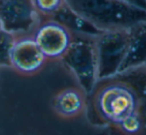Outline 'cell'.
Wrapping results in <instances>:
<instances>
[{
	"label": "cell",
	"mask_w": 146,
	"mask_h": 135,
	"mask_svg": "<svg viewBox=\"0 0 146 135\" xmlns=\"http://www.w3.org/2000/svg\"><path fill=\"white\" fill-rule=\"evenodd\" d=\"M0 28H1V25H0Z\"/></svg>",
	"instance_id": "2e32d148"
},
{
	"label": "cell",
	"mask_w": 146,
	"mask_h": 135,
	"mask_svg": "<svg viewBox=\"0 0 146 135\" xmlns=\"http://www.w3.org/2000/svg\"><path fill=\"white\" fill-rule=\"evenodd\" d=\"M142 100L130 81L122 73L100 78L87 95L89 119L97 125L114 127L139 109Z\"/></svg>",
	"instance_id": "6da1fadb"
},
{
	"label": "cell",
	"mask_w": 146,
	"mask_h": 135,
	"mask_svg": "<svg viewBox=\"0 0 146 135\" xmlns=\"http://www.w3.org/2000/svg\"><path fill=\"white\" fill-rule=\"evenodd\" d=\"M33 39L48 61H60L73 39V32L54 18H43L35 28Z\"/></svg>",
	"instance_id": "8992f818"
},
{
	"label": "cell",
	"mask_w": 146,
	"mask_h": 135,
	"mask_svg": "<svg viewBox=\"0 0 146 135\" xmlns=\"http://www.w3.org/2000/svg\"><path fill=\"white\" fill-rule=\"evenodd\" d=\"M129 29L102 31L96 36L98 79L119 72L129 44Z\"/></svg>",
	"instance_id": "277c9868"
},
{
	"label": "cell",
	"mask_w": 146,
	"mask_h": 135,
	"mask_svg": "<svg viewBox=\"0 0 146 135\" xmlns=\"http://www.w3.org/2000/svg\"><path fill=\"white\" fill-rule=\"evenodd\" d=\"M41 19L52 18L65 4L66 0H32Z\"/></svg>",
	"instance_id": "4fadbf2b"
},
{
	"label": "cell",
	"mask_w": 146,
	"mask_h": 135,
	"mask_svg": "<svg viewBox=\"0 0 146 135\" xmlns=\"http://www.w3.org/2000/svg\"><path fill=\"white\" fill-rule=\"evenodd\" d=\"M16 37L12 33L0 28V68H10V56Z\"/></svg>",
	"instance_id": "7c38bea8"
},
{
	"label": "cell",
	"mask_w": 146,
	"mask_h": 135,
	"mask_svg": "<svg viewBox=\"0 0 146 135\" xmlns=\"http://www.w3.org/2000/svg\"><path fill=\"white\" fill-rule=\"evenodd\" d=\"M96 36L97 34L73 33L70 46L60 60L87 95L98 80Z\"/></svg>",
	"instance_id": "3957f363"
},
{
	"label": "cell",
	"mask_w": 146,
	"mask_h": 135,
	"mask_svg": "<svg viewBox=\"0 0 146 135\" xmlns=\"http://www.w3.org/2000/svg\"><path fill=\"white\" fill-rule=\"evenodd\" d=\"M67 26L73 33H86V34H98L100 31L94 28L91 24L78 16L73 10H71L66 4L52 17Z\"/></svg>",
	"instance_id": "30bf717a"
},
{
	"label": "cell",
	"mask_w": 146,
	"mask_h": 135,
	"mask_svg": "<svg viewBox=\"0 0 146 135\" xmlns=\"http://www.w3.org/2000/svg\"><path fill=\"white\" fill-rule=\"evenodd\" d=\"M114 128L124 134H142L143 133V121L139 111L131 113L114 125Z\"/></svg>",
	"instance_id": "8fae6325"
},
{
	"label": "cell",
	"mask_w": 146,
	"mask_h": 135,
	"mask_svg": "<svg viewBox=\"0 0 146 135\" xmlns=\"http://www.w3.org/2000/svg\"><path fill=\"white\" fill-rule=\"evenodd\" d=\"M138 111H139L140 116L143 121V133H146V100L141 102Z\"/></svg>",
	"instance_id": "5bb4252c"
},
{
	"label": "cell",
	"mask_w": 146,
	"mask_h": 135,
	"mask_svg": "<svg viewBox=\"0 0 146 135\" xmlns=\"http://www.w3.org/2000/svg\"><path fill=\"white\" fill-rule=\"evenodd\" d=\"M129 32L128 49L119 72L146 65V21L134 25Z\"/></svg>",
	"instance_id": "9c48e42d"
},
{
	"label": "cell",
	"mask_w": 146,
	"mask_h": 135,
	"mask_svg": "<svg viewBox=\"0 0 146 135\" xmlns=\"http://www.w3.org/2000/svg\"><path fill=\"white\" fill-rule=\"evenodd\" d=\"M40 21L32 0H0L1 28L15 37L32 35Z\"/></svg>",
	"instance_id": "5b68a950"
},
{
	"label": "cell",
	"mask_w": 146,
	"mask_h": 135,
	"mask_svg": "<svg viewBox=\"0 0 146 135\" xmlns=\"http://www.w3.org/2000/svg\"><path fill=\"white\" fill-rule=\"evenodd\" d=\"M124 1H127L135 6H138L146 10V0H124Z\"/></svg>",
	"instance_id": "9a60e30c"
},
{
	"label": "cell",
	"mask_w": 146,
	"mask_h": 135,
	"mask_svg": "<svg viewBox=\"0 0 146 135\" xmlns=\"http://www.w3.org/2000/svg\"><path fill=\"white\" fill-rule=\"evenodd\" d=\"M48 60L32 35L16 37L10 56V68L21 76H34L40 73Z\"/></svg>",
	"instance_id": "52a82bcc"
},
{
	"label": "cell",
	"mask_w": 146,
	"mask_h": 135,
	"mask_svg": "<svg viewBox=\"0 0 146 135\" xmlns=\"http://www.w3.org/2000/svg\"><path fill=\"white\" fill-rule=\"evenodd\" d=\"M66 5L100 32L146 21L145 9L124 0H66Z\"/></svg>",
	"instance_id": "7a4b0ae2"
},
{
	"label": "cell",
	"mask_w": 146,
	"mask_h": 135,
	"mask_svg": "<svg viewBox=\"0 0 146 135\" xmlns=\"http://www.w3.org/2000/svg\"><path fill=\"white\" fill-rule=\"evenodd\" d=\"M87 93L78 86H69L59 90L53 96L52 108L63 119H74L86 111Z\"/></svg>",
	"instance_id": "ba28073f"
}]
</instances>
